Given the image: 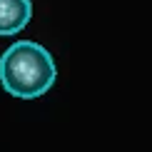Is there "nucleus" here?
Masks as SVG:
<instances>
[{
    "instance_id": "obj_2",
    "label": "nucleus",
    "mask_w": 152,
    "mask_h": 152,
    "mask_svg": "<svg viewBox=\"0 0 152 152\" xmlns=\"http://www.w3.org/2000/svg\"><path fill=\"white\" fill-rule=\"evenodd\" d=\"M33 18L30 0H0V35H15L25 30Z\"/></svg>"
},
{
    "instance_id": "obj_1",
    "label": "nucleus",
    "mask_w": 152,
    "mask_h": 152,
    "mask_svg": "<svg viewBox=\"0 0 152 152\" xmlns=\"http://www.w3.org/2000/svg\"><path fill=\"white\" fill-rule=\"evenodd\" d=\"M58 65L53 55L35 40H18L0 55V85L12 97H42L53 90Z\"/></svg>"
}]
</instances>
